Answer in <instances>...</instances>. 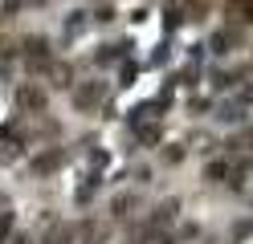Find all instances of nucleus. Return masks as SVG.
<instances>
[{"label": "nucleus", "instance_id": "obj_1", "mask_svg": "<svg viewBox=\"0 0 253 244\" xmlns=\"http://www.w3.org/2000/svg\"><path fill=\"white\" fill-rule=\"evenodd\" d=\"M98 102H102V81H86V86L74 90V106L78 110H94Z\"/></svg>", "mask_w": 253, "mask_h": 244}, {"label": "nucleus", "instance_id": "obj_2", "mask_svg": "<svg viewBox=\"0 0 253 244\" xmlns=\"http://www.w3.org/2000/svg\"><path fill=\"white\" fill-rule=\"evenodd\" d=\"M17 102H21V110H29V114H41L49 98H45V90H41V86H21Z\"/></svg>", "mask_w": 253, "mask_h": 244}, {"label": "nucleus", "instance_id": "obj_3", "mask_svg": "<svg viewBox=\"0 0 253 244\" xmlns=\"http://www.w3.org/2000/svg\"><path fill=\"white\" fill-rule=\"evenodd\" d=\"M25 57H29V65H33V70H45V65H49V41H45V37L25 41Z\"/></svg>", "mask_w": 253, "mask_h": 244}, {"label": "nucleus", "instance_id": "obj_4", "mask_svg": "<svg viewBox=\"0 0 253 244\" xmlns=\"http://www.w3.org/2000/svg\"><path fill=\"white\" fill-rule=\"evenodd\" d=\"M225 179H229V163L225 159H216V163L204 167V183H225Z\"/></svg>", "mask_w": 253, "mask_h": 244}, {"label": "nucleus", "instance_id": "obj_5", "mask_svg": "<svg viewBox=\"0 0 253 244\" xmlns=\"http://www.w3.org/2000/svg\"><path fill=\"white\" fill-rule=\"evenodd\" d=\"M57 163H61V155H57V151H53V155H41V159H37V171H53Z\"/></svg>", "mask_w": 253, "mask_h": 244}, {"label": "nucleus", "instance_id": "obj_6", "mask_svg": "<svg viewBox=\"0 0 253 244\" xmlns=\"http://www.w3.org/2000/svg\"><path fill=\"white\" fill-rule=\"evenodd\" d=\"M53 86H70V70H66V65H53Z\"/></svg>", "mask_w": 253, "mask_h": 244}, {"label": "nucleus", "instance_id": "obj_7", "mask_svg": "<svg viewBox=\"0 0 253 244\" xmlns=\"http://www.w3.org/2000/svg\"><path fill=\"white\" fill-rule=\"evenodd\" d=\"M237 12H241V16H245V21L253 25V0H237Z\"/></svg>", "mask_w": 253, "mask_h": 244}, {"label": "nucleus", "instance_id": "obj_8", "mask_svg": "<svg viewBox=\"0 0 253 244\" xmlns=\"http://www.w3.org/2000/svg\"><path fill=\"white\" fill-rule=\"evenodd\" d=\"M8 228H12V216H8V211H4V216H0V236H4Z\"/></svg>", "mask_w": 253, "mask_h": 244}, {"label": "nucleus", "instance_id": "obj_9", "mask_svg": "<svg viewBox=\"0 0 253 244\" xmlns=\"http://www.w3.org/2000/svg\"><path fill=\"white\" fill-rule=\"evenodd\" d=\"M192 4H196V0H192Z\"/></svg>", "mask_w": 253, "mask_h": 244}, {"label": "nucleus", "instance_id": "obj_10", "mask_svg": "<svg viewBox=\"0 0 253 244\" xmlns=\"http://www.w3.org/2000/svg\"><path fill=\"white\" fill-rule=\"evenodd\" d=\"M0 16H4V12H0Z\"/></svg>", "mask_w": 253, "mask_h": 244}]
</instances>
